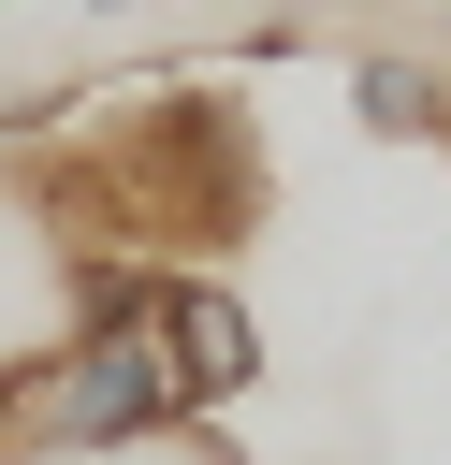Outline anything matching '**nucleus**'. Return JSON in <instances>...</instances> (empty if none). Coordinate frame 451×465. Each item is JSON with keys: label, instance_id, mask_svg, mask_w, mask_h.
I'll use <instances>...</instances> for the list:
<instances>
[{"label": "nucleus", "instance_id": "nucleus-1", "mask_svg": "<svg viewBox=\"0 0 451 465\" xmlns=\"http://www.w3.org/2000/svg\"><path fill=\"white\" fill-rule=\"evenodd\" d=\"M262 203H276L262 131L204 73L189 87H145L102 131H58V160H44V218L73 247H116V262H218V247L262 232Z\"/></svg>", "mask_w": 451, "mask_h": 465}, {"label": "nucleus", "instance_id": "nucleus-2", "mask_svg": "<svg viewBox=\"0 0 451 465\" xmlns=\"http://www.w3.org/2000/svg\"><path fill=\"white\" fill-rule=\"evenodd\" d=\"M145 349H160V378H175L189 421H218L233 392H262V320L233 305L218 262H160L145 276Z\"/></svg>", "mask_w": 451, "mask_h": 465}, {"label": "nucleus", "instance_id": "nucleus-3", "mask_svg": "<svg viewBox=\"0 0 451 465\" xmlns=\"http://www.w3.org/2000/svg\"><path fill=\"white\" fill-rule=\"evenodd\" d=\"M73 320V232L44 218V174H0V363H29Z\"/></svg>", "mask_w": 451, "mask_h": 465}, {"label": "nucleus", "instance_id": "nucleus-4", "mask_svg": "<svg viewBox=\"0 0 451 465\" xmlns=\"http://www.w3.org/2000/svg\"><path fill=\"white\" fill-rule=\"evenodd\" d=\"M349 116L378 145H451V58L436 44H364L349 58Z\"/></svg>", "mask_w": 451, "mask_h": 465}, {"label": "nucleus", "instance_id": "nucleus-5", "mask_svg": "<svg viewBox=\"0 0 451 465\" xmlns=\"http://www.w3.org/2000/svg\"><path fill=\"white\" fill-rule=\"evenodd\" d=\"M306 15H320V0H276V29H306Z\"/></svg>", "mask_w": 451, "mask_h": 465}, {"label": "nucleus", "instance_id": "nucleus-6", "mask_svg": "<svg viewBox=\"0 0 451 465\" xmlns=\"http://www.w3.org/2000/svg\"><path fill=\"white\" fill-rule=\"evenodd\" d=\"M436 58H451V15H436Z\"/></svg>", "mask_w": 451, "mask_h": 465}]
</instances>
